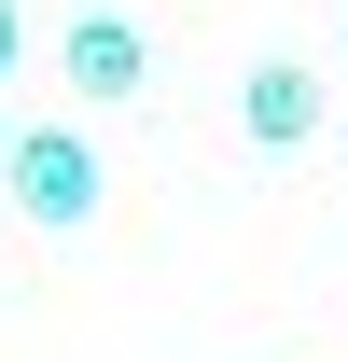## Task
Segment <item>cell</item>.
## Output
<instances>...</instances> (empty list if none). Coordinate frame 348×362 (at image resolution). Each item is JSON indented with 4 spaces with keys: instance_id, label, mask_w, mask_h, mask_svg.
Wrapping results in <instances>:
<instances>
[{
    "instance_id": "obj_4",
    "label": "cell",
    "mask_w": 348,
    "mask_h": 362,
    "mask_svg": "<svg viewBox=\"0 0 348 362\" xmlns=\"http://www.w3.org/2000/svg\"><path fill=\"white\" fill-rule=\"evenodd\" d=\"M14 56H28V14H14V0H0V70H14Z\"/></svg>"
},
{
    "instance_id": "obj_2",
    "label": "cell",
    "mask_w": 348,
    "mask_h": 362,
    "mask_svg": "<svg viewBox=\"0 0 348 362\" xmlns=\"http://www.w3.org/2000/svg\"><path fill=\"white\" fill-rule=\"evenodd\" d=\"M320 112H335V84H320V70H306V56H265L251 84H237V126H251L265 153H293V139L320 126Z\"/></svg>"
},
{
    "instance_id": "obj_1",
    "label": "cell",
    "mask_w": 348,
    "mask_h": 362,
    "mask_svg": "<svg viewBox=\"0 0 348 362\" xmlns=\"http://www.w3.org/2000/svg\"><path fill=\"white\" fill-rule=\"evenodd\" d=\"M0 209H28V223H98V153H84L70 126H28V139H14Z\"/></svg>"
},
{
    "instance_id": "obj_3",
    "label": "cell",
    "mask_w": 348,
    "mask_h": 362,
    "mask_svg": "<svg viewBox=\"0 0 348 362\" xmlns=\"http://www.w3.org/2000/svg\"><path fill=\"white\" fill-rule=\"evenodd\" d=\"M56 56H70V84H84V98H139V84H153V42H139L126 14H84Z\"/></svg>"
},
{
    "instance_id": "obj_5",
    "label": "cell",
    "mask_w": 348,
    "mask_h": 362,
    "mask_svg": "<svg viewBox=\"0 0 348 362\" xmlns=\"http://www.w3.org/2000/svg\"><path fill=\"white\" fill-rule=\"evenodd\" d=\"M0 181H14V139H0Z\"/></svg>"
}]
</instances>
